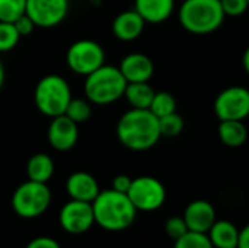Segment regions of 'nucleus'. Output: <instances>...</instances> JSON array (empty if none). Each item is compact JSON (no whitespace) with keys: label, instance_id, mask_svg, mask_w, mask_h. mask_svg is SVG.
<instances>
[{"label":"nucleus","instance_id":"1","mask_svg":"<svg viewBox=\"0 0 249 248\" xmlns=\"http://www.w3.org/2000/svg\"><path fill=\"white\" fill-rule=\"evenodd\" d=\"M117 137L130 151L143 152L152 149L162 137L159 118L150 110L131 108L117 123Z\"/></svg>","mask_w":249,"mask_h":248},{"label":"nucleus","instance_id":"2","mask_svg":"<svg viewBox=\"0 0 249 248\" xmlns=\"http://www.w3.org/2000/svg\"><path fill=\"white\" fill-rule=\"evenodd\" d=\"M95 224L101 228L120 232L131 227L136 219L137 209L131 203L125 193L115 191L114 189L99 191L96 199L92 202Z\"/></svg>","mask_w":249,"mask_h":248},{"label":"nucleus","instance_id":"3","mask_svg":"<svg viewBox=\"0 0 249 248\" xmlns=\"http://www.w3.org/2000/svg\"><path fill=\"white\" fill-rule=\"evenodd\" d=\"M225 18L220 0H184L178 10L182 28L196 35L217 31Z\"/></svg>","mask_w":249,"mask_h":248},{"label":"nucleus","instance_id":"4","mask_svg":"<svg viewBox=\"0 0 249 248\" xmlns=\"http://www.w3.org/2000/svg\"><path fill=\"white\" fill-rule=\"evenodd\" d=\"M127 80L120 67L102 64L99 69L86 76L85 95L95 105H108L124 96Z\"/></svg>","mask_w":249,"mask_h":248},{"label":"nucleus","instance_id":"5","mask_svg":"<svg viewBox=\"0 0 249 248\" xmlns=\"http://www.w3.org/2000/svg\"><path fill=\"white\" fill-rule=\"evenodd\" d=\"M71 98L70 85L58 75L44 76L34 91V101L38 111L50 118L64 114Z\"/></svg>","mask_w":249,"mask_h":248},{"label":"nucleus","instance_id":"6","mask_svg":"<svg viewBox=\"0 0 249 248\" xmlns=\"http://www.w3.org/2000/svg\"><path fill=\"white\" fill-rule=\"evenodd\" d=\"M51 203V191L47 183L28 180L22 183L12 196V209L23 219L41 216Z\"/></svg>","mask_w":249,"mask_h":248},{"label":"nucleus","instance_id":"7","mask_svg":"<svg viewBox=\"0 0 249 248\" xmlns=\"http://www.w3.org/2000/svg\"><path fill=\"white\" fill-rule=\"evenodd\" d=\"M66 61L71 72L86 77L105 64V51L96 41L79 39L69 47Z\"/></svg>","mask_w":249,"mask_h":248},{"label":"nucleus","instance_id":"8","mask_svg":"<svg viewBox=\"0 0 249 248\" xmlns=\"http://www.w3.org/2000/svg\"><path fill=\"white\" fill-rule=\"evenodd\" d=\"M137 212H153L162 208L166 200L165 186L155 177L143 175L131 181L127 193Z\"/></svg>","mask_w":249,"mask_h":248},{"label":"nucleus","instance_id":"9","mask_svg":"<svg viewBox=\"0 0 249 248\" xmlns=\"http://www.w3.org/2000/svg\"><path fill=\"white\" fill-rule=\"evenodd\" d=\"M214 114L220 121L241 120L249 117V89L244 86H229L214 99Z\"/></svg>","mask_w":249,"mask_h":248},{"label":"nucleus","instance_id":"10","mask_svg":"<svg viewBox=\"0 0 249 248\" xmlns=\"http://www.w3.org/2000/svg\"><path fill=\"white\" fill-rule=\"evenodd\" d=\"M69 0H26V15L38 28H54L60 25L67 13Z\"/></svg>","mask_w":249,"mask_h":248},{"label":"nucleus","instance_id":"11","mask_svg":"<svg viewBox=\"0 0 249 248\" xmlns=\"http://www.w3.org/2000/svg\"><path fill=\"white\" fill-rule=\"evenodd\" d=\"M58 219L66 232L73 235L85 234L95 224L92 203L71 199L61 208Z\"/></svg>","mask_w":249,"mask_h":248},{"label":"nucleus","instance_id":"12","mask_svg":"<svg viewBox=\"0 0 249 248\" xmlns=\"http://www.w3.org/2000/svg\"><path fill=\"white\" fill-rule=\"evenodd\" d=\"M47 137L53 149L58 152H67L74 148L79 139L77 124L66 114L54 117L48 126Z\"/></svg>","mask_w":249,"mask_h":248},{"label":"nucleus","instance_id":"13","mask_svg":"<svg viewBox=\"0 0 249 248\" xmlns=\"http://www.w3.org/2000/svg\"><path fill=\"white\" fill-rule=\"evenodd\" d=\"M184 221L188 227V231L207 234L213 224L217 221L214 206L207 200H194L191 202L184 212Z\"/></svg>","mask_w":249,"mask_h":248},{"label":"nucleus","instance_id":"14","mask_svg":"<svg viewBox=\"0 0 249 248\" xmlns=\"http://www.w3.org/2000/svg\"><path fill=\"white\" fill-rule=\"evenodd\" d=\"M120 70L125 77L127 83L149 82L155 73V66L150 57H147L146 54L131 53L121 60Z\"/></svg>","mask_w":249,"mask_h":248},{"label":"nucleus","instance_id":"15","mask_svg":"<svg viewBox=\"0 0 249 248\" xmlns=\"http://www.w3.org/2000/svg\"><path fill=\"white\" fill-rule=\"evenodd\" d=\"M146 20L137 13L136 9L124 10L115 16L112 20V34L120 41H134L137 39L144 31Z\"/></svg>","mask_w":249,"mask_h":248},{"label":"nucleus","instance_id":"16","mask_svg":"<svg viewBox=\"0 0 249 248\" xmlns=\"http://www.w3.org/2000/svg\"><path fill=\"white\" fill-rule=\"evenodd\" d=\"M66 191L73 200L92 203L99 194V186L93 175L85 171L73 172L66 181Z\"/></svg>","mask_w":249,"mask_h":248},{"label":"nucleus","instance_id":"17","mask_svg":"<svg viewBox=\"0 0 249 248\" xmlns=\"http://www.w3.org/2000/svg\"><path fill=\"white\" fill-rule=\"evenodd\" d=\"M134 9L146 23H162L174 13L175 0H134Z\"/></svg>","mask_w":249,"mask_h":248},{"label":"nucleus","instance_id":"18","mask_svg":"<svg viewBox=\"0 0 249 248\" xmlns=\"http://www.w3.org/2000/svg\"><path fill=\"white\" fill-rule=\"evenodd\" d=\"M207 235L214 248H238L239 229L229 221H216Z\"/></svg>","mask_w":249,"mask_h":248},{"label":"nucleus","instance_id":"19","mask_svg":"<svg viewBox=\"0 0 249 248\" xmlns=\"http://www.w3.org/2000/svg\"><path fill=\"white\" fill-rule=\"evenodd\" d=\"M219 137L229 148H239L248 139V129L241 120H223L219 124Z\"/></svg>","mask_w":249,"mask_h":248},{"label":"nucleus","instance_id":"20","mask_svg":"<svg viewBox=\"0 0 249 248\" xmlns=\"http://www.w3.org/2000/svg\"><path fill=\"white\" fill-rule=\"evenodd\" d=\"M155 94L156 92L149 85V82H134V83H127L124 98L131 105V108L149 110Z\"/></svg>","mask_w":249,"mask_h":248},{"label":"nucleus","instance_id":"21","mask_svg":"<svg viewBox=\"0 0 249 248\" xmlns=\"http://www.w3.org/2000/svg\"><path fill=\"white\" fill-rule=\"evenodd\" d=\"M28 178L38 183H47L54 174V162L47 153H35L26 165Z\"/></svg>","mask_w":249,"mask_h":248},{"label":"nucleus","instance_id":"22","mask_svg":"<svg viewBox=\"0 0 249 248\" xmlns=\"http://www.w3.org/2000/svg\"><path fill=\"white\" fill-rule=\"evenodd\" d=\"M149 110L158 118H160L163 115H168V114H172V113L177 111V99H175V96L172 94H169L166 91L156 92Z\"/></svg>","mask_w":249,"mask_h":248},{"label":"nucleus","instance_id":"23","mask_svg":"<svg viewBox=\"0 0 249 248\" xmlns=\"http://www.w3.org/2000/svg\"><path fill=\"white\" fill-rule=\"evenodd\" d=\"M70 120H73L76 124L85 123L90 118L92 115V102L89 99H82V98H71L69 102L66 113H64Z\"/></svg>","mask_w":249,"mask_h":248},{"label":"nucleus","instance_id":"24","mask_svg":"<svg viewBox=\"0 0 249 248\" xmlns=\"http://www.w3.org/2000/svg\"><path fill=\"white\" fill-rule=\"evenodd\" d=\"M26 12V0H0V22L13 23Z\"/></svg>","mask_w":249,"mask_h":248},{"label":"nucleus","instance_id":"25","mask_svg":"<svg viewBox=\"0 0 249 248\" xmlns=\"http://www.w3.org/2000/svg\"><path fill=\"white\" fill-rule=\"evenodd\" d=\"M159 129L160 134L166 137H175L182 133L184 130V118L177 111L159 118Z\"/></svg>","mask_w":249,"mask_h":248},{"label":"nucleus","instance_id":"26","mask_svg":"<svg viewBox=\"0 0 249 248\" xmlns=\"http://www.w3.org/2000/svg\"><path fill=\"white\" fill-rule=\"evenodd\" d=\"M174 248H214L209 235L201 232L188 231L181 238L175 240Z\"/></svg>","mask_w":249,"mask_h":248},{"label":"nucleus","instance_id":"27","mask_svg":"<svg viewBox=\"0 0 249 248\" xmlns=\"http://www.w3.org/2000/svg\"><path fill=\"white\" fill-rule=\"evenodd\" d=\"M20 39L19 32L10 22H0V53L12 51Z\"/></svg>","mask_w":249,"mask_h":248},{"label":"nucleus","instance_id":"28","mask_svg":"<svg viewBox=\"0 0 249 248\" xmlns=\"http://www.w3.org/2000/svg\"><path fill=\"white\" fill-rule=\"evenodd\" d=\"M165 232L168 234L169 238L175 241L188 232V227L182 216H172L165 222Z\"/></svg>","mask_w":249,"mask_h":248},{"label":"nucleus","instance_id":"29","mask_svg":"<svg viewBox=\"0 0 249 248\" xmlns=\"http://www.w3.org/2000/svg\"><path fill=\"white\" fill-rule=\"evenodd\" d=\"M225 16L238 18L242 16L249 9L248 0H220Z\"/></svg>","mask_w":249,"mask_h":248},{"label":"nucleus","instance_id":"30","mask_svg":"<svg viewBox=\"0 0 249 248\" xmlns=\"http://www.w3.org/2000/svg\"><path fill=\"white\" fill-rule=\"evenodd\" d=\"M13 25H15V28H16V31L19 32L20 37H28V35H31V34L34 32V29L36 28L35 23H34V20H32L26 13H23L22 16H19V18L13 22Z\"/></svg>","mask_w":249,"mask_h":248},{"label":"nucleus","instance_id":"31","mask_svg":"<svg viewBox=\"0 0 249 248\" xmlns=\"http://www.w3.org/2000/svg\"><path fill=\"white\" fill-rule=\"evenodd\" d=\"M26 248H61L60 244L50 237H38L28 243Z\"/></svg>","mask_w":249,"mask_h":248},{"label":"nucleus","instance_id":"32","mask_svg":"<svg viewBox=\"0 0 249 248\" xmlns=\"http://www.w3.org/2000/svg\"><path fill=\"white\" fill-rule=\"evenodd\" d=\"M131 181H133V178H130L128 175H124V174L117 175V177L112 180V189H114L115 191H120V193H125V194H127L128 190H130Z\"/></svg>","mask_w":249,"mask_h":248},{"label":"nucleus","instance_id":"33","mask_svg":"<svg viewBox=\"0 0 249 248\" xmlns=\"http://www.w3.org/2000/svg\"><path fill=\"white\" fill-rule=\"evenodd\" d=\"M238 248H249V224L245 225L241 231H239V243Z\"/></svg>","mask_w":249,"mask_h":248},{"label":"nucleus","instance_id":"34","mask_svg":"<svg viewBox=\"0 0 249 248\" xmlns=\"http://www.w3.org/2000/svg\"><path fill=\"white\" fill-rule=\"evenodd\" d=\"M242 64H244V69L245 72L249 75V47L245 50L244 53V57H242Z\"/></svg>","mask_w":249,"mask_h":248},{"label":"nucleus","instance_id":"35","mask_svg":"<svg viewBox=\"0 0 249 248\" xmlns=\"http://www.w3.org/2000/svg\"><path fill=\"white\" fill-rule=\"evenodd\" d=\"M4 83V67H3V63L0 61V89Z\"/></svg>","mask_w":249,"mask_h":248},{"label":"nucleus","instance_id":"36","mask_svg":"<svg viewBox=\"0 0 249 248\" xmlns=\"http://www.w3.org/2000/svg\"><path fill=\"white\" fill-rule=\"evenodd\" d=\"M248 3H249V0H248Z\"/></svg>","mask_w":249,"mask_h":248}]
</instances>
